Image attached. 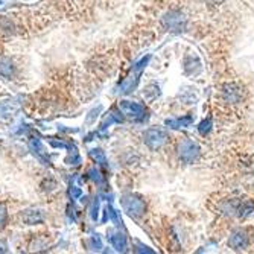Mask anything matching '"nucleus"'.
I'll return each instance as SVG.
<instances>
[{"instance_id":"nucleus-21","label":"nucleus","mask_w":254,"mask_h":254,"mask_svg":"<svg viewBox=\"0 0 254 254\" xmlns=\"http://www.w3.org/2000/svg\"><path fill=\"white\" fill-rule=\"evenodd\" d=\"M101 111V107H98L96 110H93V111H90V116H88V119H87V122L88 124H91L95 121V118H98V113Z\"/></svg>"},{"instance_id":"nucleus-14","label":"nucleus","mask_w":254,"mask_h":254,"mask_svg":"<svg viewBox=\"0 0 254 254\" xmlns=\"http://www.w3.org/2000/svg\"><path fill=\"white\" fill-rule=\"evenodd\" d=\"M87 247L91 251H101L102 250V241L99 238V235H93L87 239Z\"/></svg>"},{"instance_id":"nucleus-16","label":"nucleus","mask_w":254,"mask_h":254,"mask_svg":"<svg viewBox=\"0 0 254 254\" xmlns=\"http://www.w3.org/2000/svg\"><path fill=\"white\" fill-rule=\"evenodd\" d=\"M90 155H91V158L96 161V163H99L102 166H107V157H105L102 149H93V151L90 152Z\"/></svg>"},{"instance_id":"nucleus-11","label":"nucleus","mask_w":254,"mask_h":254,"mask_svg":"<svg viewBox=\"0 0 254 254\" xmlns=\"http://www.w3.org/2000/svg\"><path fill=\"white\" fill-rule=\"evenodd\" d=\"M0 76H3L6 79H11L14 76V64L8 58L0 60Z\"/></svg>"},{"instance_id":"nucleus-13","label":"nucleus","mask_w":254,"mask_h":254,"mask_svg":"<svg viewBox=\"0 0 254 254\" xmlns=\"http://www.w3.org/2000/svg\"><path fill=\"white\" fill-rule=\"evenodd\" d=\"M23 219H25V222H28V224H37V222L43 221V216H41L40 210H28L25 215H23Z\"/></svg>"},{"instance_id":"nucleus-12","label":"nucleus","mask_w":254,"mask_h":254,"mask_svg":"<svg viewBox=\"0 0 254 254\" xmlns=\"http://www.w3.org/2000/svg\"><path fill=\"white\" fill-rule=\"evenodd\" d=\"M18 108V104L15 101H2L0 102V116H11Z\"/></svg>"},{"instance_id":"nucleus-23","label":"nucleus","mask_w":254,"mask_h":254,"mask_svg":"<svg viewBox=\"0 0 254 254\" xmlns=\"http://www.w3.org/2000/svg\"><path fill=\"white\" fill-rule=\"evenodd\" d=\"M81 193H82V192H81V189H79V188H76V186H73V188L70 189V195H72V198H73V199H75V198H78Z\"/></svg>"},{"instance_id":"nucleus-17","label":"nucleus","mask_w":254,"mask_h":254,"mask_svg":"<svg viewBox=\"0 0 254 254\" xmlns=\"http://www.w3.org/2000/svg\"><path fill=\"white\" fill-rule=\"evenodd\" d=\"M210 129H212V119H205V121H202V122L199 124V127H198V131H199L201 135L209 134Z\"/></svg>"},{"instance_id":"nucleus-10","label":"nucleus","mask_w":254,"mask_h":254,"mask_svg":"<svg viewBox=\"0 0 254 254\" xmlns=\"http://www.w3.org/2000/svg\"><path fill=\"white\" fill-rule=\"evenodd\" d=\"M192 122H193V118L190 116V114H188V116H183V118L168 119L165 124H166L169 128H175V129H178V128H188V127H190V125H192Z\"/></svg>"},{"instance_id":"nucleus-20","label":"nucleus","mask_w":254,"mask_h":254,"mask_svg":"<svg viewBox=\"0 0 254 254\" xmlns=\"http://www.w3.org/2000/svg\"><path fill=\"white\" fill-rule=\"evenodd\" d=\"M98 215H99V201L96 198V201L93 202V207H91V219L96 221L98 219Z\"/></svg>"},{"instance_id":"nucleus-19","label":"nucleus","mask_w":254,"mask_h":254,"mask_svg":"<svg viewBox=\"0 0 254 254\" xmlns=\"http://www.w3.org/2000/svg\"><path fill=\"white\" fill-rule=\"evenodd\" d=\"M88 177H90L91 180H95L96 183H101V181H102V177H101V172H99L98 169H95V168H93V169H90V171H88Z\"/></svg>"},{"instance_id":"nucleus-1","label":"nucleus","mask_w":254,"mask_h":254,"mask_svg":"<svg viewBox=\"0 0 254 254\" xmlns=\"http://www.w3.org/2000/svg\"><path fill=\"white\" fill-rule=\"evenodd\" d=\"M177 154H178V158L183 161V163L192 165V163H195V161H198V158L201 155V149H199L196 142L190 140V138H184V140H181L178 143Z\"/></svg>"},{"instance_id":"nucleus-18","label":"nucleus","mask_w":254,"mask_h":254,"mask_svg":"<svg viewBox=\"0 0 254 254\" xmlns=\"http://www.w3.org/2000/svg\"><path fill=\"white\" fill-rule=\"evenodd\" d=\"M8 221V212L3 204H0V228H3Z\"/></svg>"},{"instance_id":"nucleus-7","label":"nucleus","mask_w":254,"mask_h":254,"mask_svg":"<svg viewBox=\"0 0 254 254\" xmlns=\"http://www.w3.org/2000/svg\"><path fill=\"white\" fill-rule=\"evenodd\" d=\"M228 245L232 247L233 250L236 251H241V250H245L248 245H250V236L245 230L242 228H236L232 232L228 238Z\"/></svg>"},{"instance_id":"nucleus-9","label":"nucleus","mask_w":254,"mask_h":254,"mask_svg":"<svg viewBox=\"0 0 254 254\" xmlns=\"http://www.w3.org/2000/svg\"><path fill=\"white\" fill-rule=\"evenodd\" d=\"M110 242L113 245V248L116 251H121V253H125L127 248H128V241H127V236L121 232H116V233H111L110 235Z\"/></svg>"},{"instance_id":"nucleus-8","label":"nucleus","mask_w":254,"mask_h":254,"mask_svg":"<svg viewBox=\"0 0 254 254\" xmlns=\"http://www.w3.org/2000/svg\"><path fill=\"white\" fill-rule=\"evenodd\" d=\"M222 98L228 104H238L242 99V90L236 84H225L222 87Z\"/></svg>"},{"instance_id":"nucleus-5","label":"nucleus","mask_w":254,"mask_h":254,"mask_svg":"<svg viewBox=\"0 0 254 254\" xmlns=\"http://www.w3.org/2000/svg\"><path fill=\"white\" fill-rule=\"evenodd\" d=\"M119 111L135 122H143L148 118L146 108L142 104L134 102V101H121L119 102Z\"/></svg>"},{"instance_id":"nucleus-3","label":"nucleus","mask_w":254,"mask_h":254,"mask_svg":"<svg viewBox=\"0 0 254 254\" xmlns=\"http://www.w3.org/2000/svg\"><path fill=\"white\" fill-rule=\"evenodd\" d=\"M148 61H149V57L140 60V61H138V63L132 67L131 73H129V75L124 79V82L121 84V93L128 95V93H131V91H134V88L137 87L138 79H140V75H142V72L145 70V67H146V64H148Z\"/></svg>"},{"instance_id":"nucleus-2","label":"nucleus","mask_w":254,"mask_h":254,"mask_svg":"<svg viewBox=\"0 0 254 254\" xmlns=\"http://www.w3.org/2000/svg\"><path fill=\"white\" fill-rule=\"evenodd\" d=\"M161 25H163V28L168 29V31L181 32L188 26V17L184 15L181 11L172 9V11L166 12L163 17H161Z\"/></svg>"},{"instance_id":"nucleus-6","label":"nucleus","mask_w":254,"mask_h":254,"mask_svg":"<svg viewBox=\"0 0 254 254\" xmlns=\"http://www.w3.org/2000/svg\"><path fill=\"white\" fill-rule=\"evenodd\" d=\"M143 142L151 151H157L168 142V134L161 128H148L143 132Z\"/></svg>"},{"instance_id":"nucleus-22","label":"nucleus","mask_w":254,"mask_h":254,"mask_svg":"<svg viewBox=\"0 0 254 254\" xmlns=\"http://www.w3.org/2000/svg\"><path fill=\"white\" fill-rule=\"evenodd\" d=\"M137 247H138V250H135L137 253H154L152 250H149V247H146V245H143V244H135Z\"/></svg>"},{"instance_id":"nucleus-15","label":"nucleus","mask_w":254,"mask_h":254,"mask_svg":"<svg viewBox=\"0 0 254 254\" xmlns=\"http://www.w3.org/2000/svg\"><path fill=\"white\" fill-rule=\"evenodd\" d=\"M31 148L34 149V154H37V157L40 160L46 161V152H44V148H43L40 140H37V138H35V140H31Z\"/></svg>"},{"instance_id":"nucleus-4","label":"nucleus","mask_w":254,"mask_h":254,"mask_svg":"<svg viewBox=\"0 0 254 254\" xmlns=\"http://www.w3.org/2000/svg\"><path fill=\"white\" fill-rule=\"evenodd\" d=\"M121 202H122V207H124V212H127L131 218H140L146 210L145 201L142 198L132 195V193L124 195Z\"/></svg>"}]
</instances>
